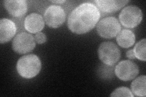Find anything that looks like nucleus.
I'll return each instance as SVG.
<instances>
[{
    "label": "nucleus",
    "mask_w": 146,
    "mask_h": 97,
    "mask_svg": "<svg viewBox=\"0 0 146 97\" xmlns=\"http://www.w3.org/2000/svg\"><path fill=\"white\" fill-rule=\"evenodd\" d=\"M146 40L145 38L139 41L137 43L133 49L135 58H138L141 61H145V48H146Z\"/></svg>",
    "instance_id": "nucleus-15"
},
{
    "label": "nucleus",
    "mask_w": 146,
    "mask_h": 97,
    "mask_svg": "<svg viewBox=\"0 0 146 97\" xmlns=\"http://www.w3.org/2000/svg\"><path fill=\"white\" fill-rule=\"evenodd\" d=\"M129 1H117V0H97L94 1L95 6L99 10L105 13H113L118 11L125 6Z\"/></svg>",
    "instance_id": "nucleus-12"
},
{
    "label": "nucleus",
    "mask_w": 146,
    "mask_h": 97,
    "mask_svg": "<svg viewBox=\"0 0 146 97\" xmlns=\"http://www.w3.org/2000/svg\"><path fill=\"white\" fill-rule=\"evenodd\" d=\"M119 21L115 17L109 16L103 18L97 26L98 35L104 38H112L117 36L121 31Z\"/></svg>",
    "instance_id": "nucleus-5"
},
{
    "label": "nucleus",
    "mask_w": 146,
    "mask_h": 97,
    "mask_svg": "<svg viewBox=\"0 0 146 97\" xmlns=\"http://www.w3.org/2000/svg\"><path fill=\"white\" fill-rule=\"evenodd\" d=\"M35 47L34 36L25 32H20L16 35L12 42V49L19 54L31 52Z\"/></svg>",
    "instance_id": "nucleus-6"
},
{
    "label": "nucleus",
    "mask_w": 146,
    "mask_h": 97,
    "mask_svg": "<svg viewBox=\"0 0 146 97\" xmlns=\"http://www.w3.org/2000/svg\"><path fill=\"white\" fill-rule=\"evenodd\" d=\"M145 75H141L138 77V78H136L131 84V89L132 93H133L135 95L138 96H145Z\"/></svg>",
    "instance_id": "nucleus-14"
},
{
    "label": "nucleus",
    "mask_w": 146,
    "mask_h": 97,
    "mask_svg": "<svg viewBox=\"0 0 146 97\" xmlns=\"http://www.w3.org/2000/svg\"><path fill=\"white\" fill-rule=\"evenodd\" d=\"M46 24L52 28L60 27L66 19V13L64 9L59 6L52 5L48 7L44 13Z\"/></svg>",
    "instance_id": "nucleus-7"
},
{
    "label": "nucleus",
    "mask_w": 146,
    "mask_h": 97,
    "mask_svg": "<svg viewBox=\"0 0 146 97\" xmlns=\"http://www.w3.org/2000/svg\"><path fill=\"white\" fill-rule=\"evenodd\" d=\"M17 27L12 20L3 18L0 21V43L3 44L10 41L15 36Z\"/></svg>",
    "instance_id": "nucleus-10"
},
{
    "label": "nucleus",
    "mask_w": 146,
    "mask_h": 97,
    "mask_svg": "<svg viewBox=\"0 0 146 97\" xmlns=\"http://www.w3.org/2000/svg\"><path fill=\"white\" fill-rule=\"evenodd\" d=\"M115 72L119 79L127 81L133 80L138 75L139 68L133 61L123 60L117 64Z\"/></svg>",
    "instance_id": "nucleus-8"
},
{
    "label": "nucleus",
    "mask_w": 146,
    "mask_h": 97,
    "mask_svg": "<svg viewBox=\"0 0 146 97\" xmlns=\"http://www.w3.org/2000/svg\"><path fill=\"white\" fill-rule=\"evenodd\" d=\"M51 2L54 4H63L64 3H65L66 1H51Z\"/></svg>",
    "instance_id": "nucleus-19"
},
{
    "label": "nucleus",
    "mask_w": 146,
    "mask_h": 97,
    "mask_svg": "<svg viewBox=\"0 0 146 97\" xmlns=\"http://www.w3.org/2000/svg\"><path fill=\"white\" fill-rule=\"evenodd\" d=\"M98 55L103 63L107 66H113L119 60L121 52L115 43L107 41L103 42L99 46Z\"/></svg>",
    "instance_id": "nucleus-3"
},
{
    "label": "nucleus",
    "mask_w": 146,
    "mask_h": 97,
    "mask_svg": "<svg viewBox=\"0 0 146 97\" xmlns=\"http://www.w3.org/2000/svg\"><path fill=\"white\" fill-rule=\"evenodd\" d=\"M121 24L127 28L133 29L138 26L143 20V12L141 9L129 6L123 9L119 16Z\"/></svg>",
    "instance_id": "nucleus-4"
},
{
    "label": "nucleus",
    "mask_w": 146,
    "mask_h": 97,
    "mask_svg": "<svg viewBox=\"0 0 146 97\" xmlns=\"http://www.w3.org/2000/svg\"><path fill=\"white\" fill-rule=\"evenodd\" d=\"M35 41L39 44H42L46 41L47 38L46 35L42 32H38L35 35Z\"/></svg>",
    "instance_id": "nucleus-17"
},
{
    "label": "nucleus",
    "mask_w": 146,
    "mask_h": 97,
    "mask_svg": "<svg viewBox=\"0 0 146 97\" xmlns=\"http://www.w3.org/2000/svg\"><path fill=\"white\" fill-rule=\"evenodd\" d=\"M111 96H129L133 97L132 92L126 87H121L115 89L110 95Z\"/></svg>",
    "instance_id": "nucleus-16"
},
{
    "label": "nucleus",
    "mask_w": 146,
    "mask_h": 97,
    "mask_svg": "<svg viewBox=\"0 0 146 97\" xmlns=\"http://www.w3.org/2000/svg\"><path fill=\"white\" fill-rule=\"evenodd\" d=\"M44 27L43 17L38 13H33L27 15L25 20V29L29 33L35 34L42 30Z\"/></svg>",
    "instance_id": "nucleus-11"
},
{
    "label": "nucleus",
    "mask_w": 146,
    "mask_h": 97,
    "mask_svg": "<svg viewBox=\"0 0 146 97\" xmlns=\"http://www.w3.org/2000/svg\"><path fill=\"white\" fill-rule=\"evenodd\" d=\"M42 68L40 58L35 55H27L21 57L17 64V70L23 78L31 79L37 75Z\"/></svg>",
    "instance_id": "nucleus-2"
},
{
    "label": "nucleus",
    "mask_w": 146,
    "mask_h": 97,
    "mask_svg": "<svg viewBox=\"0 0 146 97\" xmlns=\"http://www.w3.org/2000/svg\"><path fill=\"white\" fill-rule=\"evenodd\" d=\"M116 41L121 48H129L135 44V35L130 30L123 29L117 35Z\"/></svg>",
    "instance_id": "nucleus-13"
},
{
    "label": "nucleus",
    "mask_w": 146,
    "mask_h": 97,
    "mask_svg": "<svg viewBox=\"0 0 146 97\" xmlns=\"http://www.w3.org/2000/svg\"><path fill=\"white\" fill-rule=\"evenodd\" d=\"M3 4L9 14L14 17L23 16L27 11V4L25 0H7Z\"/></svg>",
    "instance_id": "nucleus-9"
},
{
    "label": "nucleus",
    "mask_w": 146,
    "mask_h": 97,
    "mask_svg": "<svg viewBox=\"0 0 146 97\" xmlns=\"http://www.w3.org/2000/svg\"><path fill=\"white\" fill-rule=\"evenodd\" d=\"M126 56H127V58H129V59H131L136 58L133 50H128V51L126 52Z\"/></svg>",
    "instance_id": "nucleus-18"
},
{
    "label": "nucleus",
    "mask_w": 146,
    "mask_h": 97,
    "mask_svg": "<svg viewBox=\"0 0 146 97\" xmlns=\"http://www.w3.org/2000/svg\"><path fill=\"white\" fill-rule=\"evenodd\" d=\"M100 17V11L95 4L90 3L81 4L70 13L68 27L73 33L84 34L94 28Z\"/></svg>",
    "instance_id": "nucleus-1"
}]
</instances>
